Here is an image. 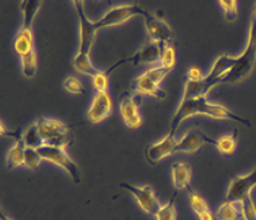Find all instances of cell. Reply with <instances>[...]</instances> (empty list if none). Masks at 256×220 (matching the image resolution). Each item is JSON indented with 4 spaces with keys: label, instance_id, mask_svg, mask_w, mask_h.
<instances>
[{
    "label": "cell",
    "instance_id": "obj_1",
    "mask_svg": "<svg viewBox=\"0 0 256 220\" xmlns=\"http://www.w3.org/2000/svg\"><path fill=\"white\" fill-rule=\"evenodd\" d=\"M193 115H207V116L214 118V119L232 120V122H240V124H244L246 126H252V122L249 120L235 114L232 110L220 106V104L210 103V102L207 100V96H194V98L182 96L181 103H180L178 108L174 112V119L171 120L170 134H174V135L177 130H178L180 125L184 122V120L193 116Z\"/></svg>",
    "mask_w": 256,
    "mask_h": 220
},
{
    "label": "cell",
    "instance_id": "obj_2",
    "mask_svg": "<svg viewBox=\"0 0 256 220\" xmlns=\"http://www.w3.org/2000/svg\"><path fill=\"white\" fill-rule=\"evenodd\" d=\"M256 64V14L252 15V24H250L249 38H248L246 48L242 54L236 56L233 68L228 72V74L223 78L220 84H235L250 76Z\"/></svg>",
    "mask_w": 256,
    "mask_h": 220
},
{
    "label": "cell",
    "instance_id": "obj_3",
    "mask_svg": "<svg viewBox=\"0 0 256 220\" xmlns=\"http://www.w3.org/2000/svg\"><path fill=\"white\" fill-rule=\"evenodd\" d=\"M38 154H41L42 160L52 162L58 167L64 168L68 174V176L74 184L80 183V171L77 164L72 161V158L66 152V148L62 146H51L44 145L38 148Z\"/></svg>",
    "mask_w": 256,
    "mask_h": 220
},
{
    "label": "cell",
    "instance_id": "obj_4",
    "mask_svg": "<svg viewBox=\"0 0 256 220\" xmlns=\"http://www.w3.org/2000/svg\"><path fill=\"white\" fill-rule=\"evenodd\" d=\"M38 125L45 140V145L62 146V148H67L70 145L72 138L68 132V128L64 122L57 119L40 118L38 120Z\"/></svg>",
    "mask_w": 256,
    "mask_h": 220
},
{
    "label": "cell",
    "instance_id": "obj_5",
    "mask_svg": "<svg viewBox=\"0 0 256 220\" xmlns=\"http://www.w3.org/2000/svg\"><path fill=\"white\" fill-rule=\"evenodd\" d=\"M138 15H142V16L148 18L150 14L138 4L118 5V6L109 9L108 12L103 15V18L96 22V30H100V28H110V26L120 25V24L128 22V20H130L132 18L138 16Z\"/></svg>",
    "mask_w": 256,
    "mask_h": 220
},
{
    "label": "cell",
    "instance_id": "obj_6",
    "mask_svg": "<svg viewBox=\"0 0 256 220\" xmlns=\"http://www.w3.org/2000/svg\"><path fill=\"white\" fill-rule=\"evenodd\" d=\"M236 56H230V54H223L214 61L213 66L208 72L206 77H203L202 89H200V96H207L210 89L216 84H220L223 78L228 74L229 70H232L235 64Z\"/></svg>",
    "mask_w": 256,
    "mask_h": 220
},
{
    "label": "cell",
    "instance_id": "obj_7",
    "mask_svg": "<svg viewBox=\"0 0 256 220\" xmlns=\"http://www.w3.org/2000/svg\"><path fill=\"white\" fill-rule=\"evenodd\" d=\"M72 4L74 8L76 15L78 18V22H80V50H78V54H90L94 38H96V32L98 31L96 28V22H90L86 15L83 2L74 0V2H72Z\"/></svg>",
    "mask_w": 256,
    "mask_h": 220
},
{
    "label": "cell",
    "instance_id": "obj_8",
    "mask_svg": "<svg viewBox=\"0 0 256 220\" xmlns=\"http://www.w3.org/2000/svg\"><path fill=\"white\" fill-rule=\"evenodd\" d=\"M119 186L135 198L140 208L148 216H156L162 206L150 186H134L129 183H120Z\"/></svg>",
    "mask_w": 256,
    "mask_h": 220
},
{
    "label": "cell",
    "instance_id": "obj_9",
    "mask_svg": "<svg viewBox=\"0 0 256 220\" xmlns=\"http://www.w3.org/2000/svg\"><path fill=\"white\" fill-rule=\"evenodd\" d=\"M254 187H256V168L252 170L248 174L235 177L232 180L226 190V200L233 202V203H242Z\"/></svg>",
    "mask_w": 256,
    "mask_h": 220
},
{
    "label": "cell",
    "instance_id": "obj_10",
    "mask_svg": "<svg viewBox=\"0 0 256 220\" xmlns=\"http://www.w3.org/2000/svg\"><path fill=\"white\" fill-rule=\"evenodd\" d=\"M139 100L134 94L124 92L119 98V110L125 125L129 129H139L142 124V118L140 114Z\"/></svg>",
    "mask_w": 256,
    "mask_h": 220
},
{
    "label": "cell",
    "instance_id": "obj_11",
    "mask_svg": "<svg viewBox=\"0 0 256 220\" xmlns=\"http://www.w3.org/2000/svg\"><path fill=\"white\" fill-rule=\"evenodd\" d=\"M177 142L178 141H176L174 134H168V135L164 136L161 140L148 145L145 150V157L148 164H156L170 154H174Z\"/></svg>",
    "mask_w": 256,
    "mask_h": 220
},
{
    "label": "cell",
    "instance_id": "obj_12",
    "mask_svg": "<svg viewBox=\"0 0 256 220\" xmlns=\"http://www.w3.org/2000/svg\"><path fill=\"white\" fill-rule=\"evenodd\" d=\"M146 32L148 35V40L161 44H170L172 38V30L170 25L164 19L158 18V15H148L145 18Z\"/></svg>",
    "mask_w": 256,
    "mask_h": 220
},
{
    "label": "cell",
    "instance_id": "obj_13",
    "mask_svg": "<svg viewBox=\"0 0 256 220\" xmlns=\"http://www.w3.org/2000/svg\"><path fill=\"white\" fill-rule=\"evenodd\" d=\"M213 144L216 142V138H212L200 130L192 129L187 132L182 136L181 140L177 142L174 154H193L197 152L203 144Z\"/></svg>",
    "mask_w": 256,
    "mask_h": 220
},
{
    "label": "cell",
    "instance_id": "obj_14",
    "mask_svg": "<svg viewBox=\"0 0 256 220\" xmlns=\"http://www.w3.org/2000/svg\"><path fill=\"white\" fill-rule=\"evenodd\" d=\"M112 110H113V103L110 96L108 93H98L93 98L88 109V120L93 124H98L112 114Z\"/></svg>",
    "mask_w": 256,
    "mask_h": 220
},
{
    "label": "cell",
    "instance_id": "obj_15",
    "mask_svg": "<svg viewBox=\"0 0 256 220\" xmlns=\"http://www.w3.org/2000/svg\"><path fill=\"white\" fill-rule=\"evenodd\" d=\"M132 88L135 93L145 94V96H150L158 99H164L167 96L166 92L158 87V83L148 72H144L139 77L135 78L132 80Z\"/></svg>",
    "mask_w": 256,
    "mask_h": 220
},
{
    "label": "cell",
    "instance_id": "obj_16",
    "mask_svg": "<svg viewBox=\"0 0 256 220\" xmlns=\"http://www.w3.org/2000/svg\"><path fill=\"white\" fill-rule=\"evenodd\" d=\"M161 52H162L161 44L148 40L132 57L126 58V61L132 62L134 66L141 64H155V62L161 61Z\"/></svg>",
    "mask_w": 256,
    "mask_h": 220
},
{
    "label": "cell",
    "instance_id": "obj_17",
    "mask_svg": "<svg viewBox=\"0 0 256 220\" xmlns=\"http://www.w3.org/2000/svg\"><path fill=\"white\" fill-rule=\"evenodd\" d=\"M172 183L176 190H187L192 178V168L186 162H174L171 167Z\"/></svg>",
    "mask_w": 256,
    "mask_h": 220
},
{
    "label": "cell",
    "instance_id": "obj_18",
    "mask_svg": "<svg viewBox=\"0 0 256 220\" xmlns=\"http://www.w3.org/2000/svg\"><path fill=\"white\" fill-rule=\"evenodd\" d=\"M26 146L22 141V134L19 138H15L14 145L8 151L6 156V166L9 170L19 168L24 166V160H25Z\"/></svg>",
    "mask_w": 256,
    "mask_h": 220
},
{
    "label": "cell",
    "instance_id": "obj_19",
    "mask_svg": "<svg viewBox=\"0 0 256 220\" xmlns=\"http://www.w3.org/2000/svg\"><path fill=\"white\" fill-rule=\"evenodd\" d=\"M14 50L20 58L28 56V54L35 52V47H34V38L32 31L25 30V28H20L18 32L16 38L14 42Z\"/></svg>",
    "mask_w": 256,
    "mask_h": 220
},
{
    "label": "cell",
    "instance_id": "obj_20",
    "mask_svg": "<svg viewBox=\"0 0 256 220\" xmlns=\"http://www.w3.org/2000/svg\"><path fill=\"white\" fill-rule=\"evenodd\" d=\"M41 4H42L41 0H24V2H22V5H20L22 14V28L31 30V26H32L35 16L38 15V9L41 8Z\"/></svg>",
    "mask_w": 256,
    "mask_h": 220
},
{
    "label": "cell",
    "instance_id": "obj_21",
    "mask_svg": "<svg viewBox=\"0 0 256 220\" xmlns=\"http://www.w3.org/2000/svg\"><path fill=\"white\" fill-rule=\"evenodd\" d=\"M242 218V203L226 200L216 212V219L218 220H240Z\"/></svg>",
    "mask_w": 256,
    "mask_h": 220
},
{
    "label": "cell",
    "instance_id": "obj_22",
    "mask_svg": "<svg viewBox=\"0 0 256 220\" xmlns=\"http://www.w3.org/2000/svg\"><path fill=\"white\" fill-rule=\"evenodd\" d=\"M22 141L24 144H25L26 148H35V150H38L41 146L45 145V140H44L42 135H41L38 122L31 124L30 126L24 132Z\"/></svg>",
    "mask_w": 256,
    "mask_h": 220
},
{
    "label": "cell",
    "instance_id": "obj_23",
    "mask_svg": "<svg viewBox=\"0 0 256 220\" xmlns=\"http://www.w3.org/2000/svg\"><path fill=\"white\" fill-rule=\"evenodd\" d=\"M186 190H187L188 200H190V208L193 209V212L196 213L197 218H200V216L210 213V206H208L206 199L203 198L200 193L196 192V190H193L190 187H188Z\"/></svg>",
    "mask_w": 256,
    "mask_h": 220
},
{
    "label": "cell",
    "instance_id": "obj_24",
    "mask_svg": "<svg viewBox=\"0 0 256 220\" xmlns=\"http://www.w3.org/2000/svg\"><path fill=\"white\" fill-rule=\"evenodd\" d=\"M214 146L223 156H230L236 148V134L229 132L220 136L219 138H216Z\"/></svg>",
    "mask_w": 256,
    "mask_h": 220
},
{
    "label": "cell",
    "instance_id": "obj_25",
    "mask_svg": "<svg viewBox=\"0 0 256 220\" xmlns=\"http://www.w3.org/2000/svg\"><path fill=\"white\" fill-rule=\"evenodd\" d=\"M73 66L80 73L86 76H90V78H94L96 74L100 73V70H96L93 67V64H90V54H76L74 60H73Z\"/></svg>",
    "mask_w": 256,
    "mask_h": 220
},
{
    "label": "cell",
    "instance_id": "obj_26",
    "mask_svg": "<svg viewBox=\"0 0 256 220\" xmlns=\"http://www.w3.org/2000/svg\"><path fill=\"white\" fill-rule=\"evenodd\" d=\"M177 196H178V193L176 190L172 194V197L170 198V200L164 206H161L158 213L155 216L156 220H176V206H174V203H176Z\"/></svg>",
    "mask_w": 256,
    "mask_h": 220
},
{
    "label": "cell",
    "instance_id": "obj_27",
    "mask_svg": "<svg viewBox=\"0 0 256 220\" xmlns=\"http://www.w3.org/2000/svg\"><path fill=\"white\" fill-rule=\"evenodd\" d=\"M161 66L172 70L176 64V52L171 44H164L162 52H161Z\"/></svg>",
    "mask_w": 256,
    "mask_h": 220
},
{
    "label": "cell",
    "instance_id": "obj_28",
    "mask_svg": "<svg viewBox=\"0 0 256 220\" xmlns=\"http://www.w3.org/2000/svg\"><path fill=\"white\" fill-rule=\"evenodd\" d=\"M42 160L41 154H38L35 148H26L25 150V160H24V166L28 167V170H36L40 166V162Z\"/></svg>",
    "mask_w": 256,
    "mask_h": 220
},
{
    "label": "cell",
    "instance_id": "obj_29",
    "mask_svg": "<svg viewBox=\"0 0 256 220\" xmlns=\"http://www.w3.org/2000/svg\"><path fill=\"white\" fill-rule=\"evenodd\" d=\"M242 212L244 220H256V206L252 198V194L248 196L242 202Z\"/></svg>",
    "mask_w": 256,
    "mask_h": 220
},
{
    "label": "cell",
    "instance_id": "obj_30",
    "mask_svg": "<svg viewBox=\"0 0 256 220\" xmlns=\"http://www.w3.org/2000/svg\"><path fill=\"white\" fill-rule=\"evenodd\" d=\"M64 87L67 92L72 94H83L84 93V87H83L82 82L78 80L77 77H67L66 80H64Z\"/></svg>",
    "mask_w": 256,
    "mask_h": 220
},
{
    "label": "cell",
    "instance_id": "obj_31",
    "mask_svg": "<svg viewBox=\"0 0 256 220\" xmlns=\"http://www.w3.org/2000/svg\"><path fill=\"white\" fill-rule=\"evenodd\" d=\"M92 80L94 89L96 90V93H108L106 92L108 90V72L100 70V73L96 74Z\"/></svg>",
    "mask_w": 256,
    "mask_h": 220
},
{
    "label": "cell",
    "instance_id": "obj_32",
    "mask_svg": "<svg viewBox=\"0 0 256 220\" xmlns=\"http://www.w3.org/2000/svg\"><path fill=\"white\" fill-rule=\"evenodd\" d=\"M219 4L223 8L224 12H226V18L229 22H233L238 16V10H236V2L234 0H220Z\"/></svg>",
    "mask_w": 256,
    "mask_h": 220
},
{
    "label": "cell",
    "instance_id": "obj_33",
    "mask_svg": "<svg viewBox=\"0 0 256 220\" xmlns=\"http://www.w3.org/2000/svg\"><path fill=\"white\" fill-rule=\"evenodd\" d=\"M187 78H193V80H203L202 72L198 67H190L187 72Z\"/></svg>",
    "mask_w": 256,
    "mask_h": 220
},
{
    "label": "cell",
    "instance_id": "obj_34",
    "mask_svg": "<svg viewBox=\"0 0 256 220\" xmlns=\"http://www.w3.org/2000/svg\"><path fill=\"white\" fill-rule=\"evenodd\" d=\"M0 220H12V219H10L9 216H5L4 213H2V216H0Z\"/></svg>",
    "mask_w": 256,
    "mask_h": 220
}]
</instances>
